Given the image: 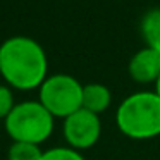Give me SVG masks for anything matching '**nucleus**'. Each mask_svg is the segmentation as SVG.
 Masks as SVG:
<instances>
[{"label": "nucleus", "instance_id": "f03ea898", "mask_svg": "<svg viewBox=\"0 0 160 160\" xmlns=\"http://www.w3.org/2000/svg\"><path fill=\"white\" fill-rule=\"evenodd\" d=\"M117 129L131 139L160 136V98L155 91H134L115 110Z\"/></svg>", "mask_w": 160, "mask_h": 160}, {"label": "nucleus", "instance_id": "1a4fd4ad", "mask_svg": "<svg viewBox=\"0 0 160 160\" xmlns=\"http://www.w3.org/2000/svg\"><path fill=\"white\" fill-rule=\"evenodd\" d=\"M43 155V150L40 145L22 141H12L11 148L7 152V160H40Z\"/></svg>", "mask_w": 160, "mask_h": 160}, {"label": "nucleus", "instance_id": "39448f33", "mask_svg": "<svg viewBox=\"0 0 160 160\" xmlns=\"http://www.w3.org/2000/svg\"><path fill=\"white\" fill-rule=\"evenodd\" d=\"M62 134L67 146L78 150V152L93 148L102 136L100 115L93 114L86 108H79L78 112L64 119Z\"/></svg>", "mask_w": 160, "mask_h": 160}, {"label": "nucleus", "instance_id": "20e7f679", "mask_svg": "<svg viewBox=\"0 0 160 160\" xmlns=\"http://www.w3.org/2000/svg\"><path fill=\"white\" fill-rule=\"evenodd\" d=\"M83 88L71 74H52L38 88V100L55 119H66L83 108Z\"/></svg>", "mask_w": 160, "mask_h": 160}, {"label": "nucleus", "instance_id": "0eeeda50", "mask_svg": "<svg viewBox=\"0 0 160 160\" xmlns=\"http://www.w3.org/2000/svg\"><path fill=\"white\" fill-rule=\"evenodd\" d=\"M112 105V93L102 83H88L83 88V108L100 115Z\"/></svg>", "mask_w": 160, "mask_h": 160}, {"label": "nucleus", "instance_id": "423d86ee", "mask_svg": "<svg viewBox=\"0 0 160 160\" xmlns=\"http://www.w3.org/2000/svg\"><path fill=\"white\" fill-rule=\"evenodd\" d=\"M128 72L138 84H155L160 76V53L148 47L138 50L129 60Z\"/></svg>", "mask_w": 160, "mask_h": 160}, {"label": "nucleus", "instance_id": "f257e3e1", "mask_svg": "<svg viewBox=\"0 0 160 160\" xmlns=\"http://www.w3.org/2000/svg\"><path fill=\"white\" fill-rule=\"evenodd\" d=\"M0 76L12 90H38L48 78V59L36 40L11 36L0 45Z\"/></svg>", "mask_w": 160, "mask_h": 160}, {"label": "nucleus", "instance_id": "9b49d317", "mask_svg": "<svg viewBox=\"0 0 160 160\" xmlns=\"http://www.w3.org/2000/svg\"><path fill=\"white\" fill-rule=\"evenodd\" d=\"M14 93L9 84H0V121H4L14 108Z\"/></svg>", "mask_w": 160, "mask_h": 160}, {"label": "nucleus", "instance_id": "f8f14e48", "mask_svg": "<svg viewBox=\"0 0 160 160\" xmlns=\"http://www.w3.org/2000/svg\"><path fill=\"white\" fill-rule=\"evenodd\" d=\"M153 91H155V93L158 95V98H160V76H158V79L155 81V90Z\"/></svg>", "mask_w": 160, "mask_h": 160}, {"label": "nucleus", "instance_id": "6e6552de", "mask_svg": "<svg viewBox=\"0 0 160 160\" xmlns=\"http://www.w3.org/2000/svg\"><path fill=\"white\" fill-rule=\"evenodd\" d=\"M139 29L146 47L160 53V7H153L143 14Z\"/></svg>", "mask_w": 160, "mask_h": 160}, {"label": "nucleus", "instance_id": "7ed1b4c3", "mask_svg": "<svg viewBox=\"0 0 160 160\" xmlns=\"http://www.w3.org/2000/svg\"><path fill=\"white\" fill-rule=\"evenodd\" d=\"M55 117L40 103V100H26L14 105L4 119V129L12 141L42 145L52 136Z\"/></svg>", "mask_w": 160, "mask_h": 160}, {"label": "nucleus", "instance_id": "9d476101", "mask_svg": "<svg viewBox=\"0 0 160 160\" xmlns=\"http://www.w3.org/2000/svg\"><path fill=\"white\" fill-rule=\"evenodd\" d=\"M40 160H86L83 153L71 146H53V148L43 150Z\"/></svg>", "mask_w": 160, "mask_h": 160}]
</instances>
